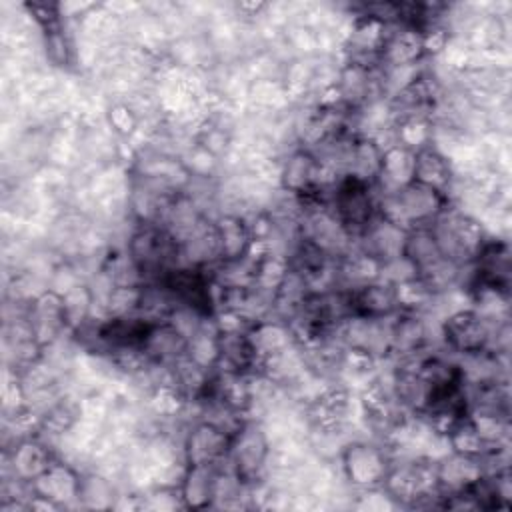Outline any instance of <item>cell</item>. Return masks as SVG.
Here are the masks:
<instances>
[{"mask_svg": "<svg viewBox=\"0 0 512 512\" xmlns=\"http://www.w3.org/2000/svg\"><path fill=\"white\" fill-rule=\"evenodd\" d=\"M450 204L448 194L418 180H410L394 192L378 194V214L404 230L430 226Z\"/></svg>", "mask_w": 512, "mask_h": 512, "instance_id": "obj_1", "label": "cell"}, {"mask_svg": "<svg viewBox=\"0 0 512 512\" xmlns=\"http://www.w3.org/2000/svg\"><path fill=\"white\" fill-rule=\"evenodd\" d=\"M272 444L262 422L248 420L234 436L226 464L248 486H256L270 470Z\"/></svg>", "mask_w": 512, "mask_h": 512, "instance_id": "obj_2", "label": "cell"}, {"mask_svg": "<svg viewBox=\"0 0 512 512\" xmlns=\"http://www.w3.org/2000/svg\"><path fill=\"white\" fill-rule=\"evenodd\" d=\"M342 474L358 490L382 488L392 466V454L384 442L350 440L340 450Z\"/></svg>", "mask_w": 512, "mask_h": 512, "instance_id": "obj_3", "label": "cell"}, {"mask_svg": "<svg viewBox=\"0 0 512 512\" xmlns=\"http://www.w3.org/2000/svg\"><path fill=\"white\" fill-rule=\"evenodd\" d=\"M496 322L498 320L486 318L472 306L460 308L440 320V338L452 354H460L462 358L490 352Z\"/></svg>", "mask_w": 512, "mask_h": 512, "instance_id": "obj_4", "label": "cell"}, {"mask_svg": "<svg viewBox=\"0 0 512 512\" xmlns=\"http://www.w3.org/2000/svg\"><path fill=\"white\" fill-rule=\"evenodd\" d=\"M232 436L206 420H194L182 438L184 464H218L228 458Z\"/></svg>", "mask_w": 512, "mask_h": 512, "instance_id": "obj_5", "label": "cell"}, {"mask_svg": "<svg viewBox=\"0 0 512 512\" xmlns=\"http://www.w3.org/2000/svg\"><path fill=\"white\" fill-rule=\"evenodd\" d=\"M348 296H350L352 316L390 318L398 310H402L396 286L382 278L348 288Z\"/></svg>", "mask_w": 512, "mask_h": 512, "instance_id": "obj_6", "label": "cell"}, {"mask_svg": "<svg viewBox=\"0 0 512 512\" xmlns=\"http://www.w3.org/2000/svg\"><path fill=\"white\" fill-rule=\"evenodd\" d=\"M80 482V472L62 458H56L52 466L32 482V492L56 506H64L66 502H78Z\"/></svg>", "mask_w": 512, "mask_h": 512, "instance_id": "obj_7", "label": "cell"}, {"mask_svg": "<svg viewBox=\"0 0 512 512\" xmlns=\"http://www.w3.org/2000/svg\"><path fill=\"white\" fill-rule=\"evenodd\" d=\"M224 462L218 464H186L178 482V494L186 508H206L214 504L216 482Z\"/></svg>", "mask_w": 512, "mask_h": 512, "instance_id": "obj_8", "label": "cell"}, {"mask_svg": "<svg viewBox=\"0 0 512 512\" xmlns=\"http://www.w3.org/2000/svg\"><path fill=\"white\" fill-rule=\"evenodd\" d=\"M414 180L450 196L456 172L450 158L430 142L414 150Z\"/></svg>", "mask_w": 512, "mask_h": 512, "instance_id": "obj_9", "label": "cell"}, {"mask_svg": "<svg viewBox=\"0 0 512 512\" xmlns=\"http://www.w3.org/2000/svg\"><path fill=\"white\" fill-rule=\"evenodd\" d=\"M220 262H234L248 256L252 234L242 214H218L214 218Z\"/></svg>", "mask_w": 512, "mask_h": 512, "instance_id": "obj_10", "label": "cell"}, {"mask_svg": "<svg viewBox=\"0 0 512 512\" xmlns=\"http://www.w3.org/2000/svg\"><path fill=\"white\" fill-rule=\"evenodd\" d=\"M402 256L412 264V268L418 272L434 266L436 262H440L444 256L440 254V248L434 240V234L430 230V226L424 228H412L406 232V240H404V250Z\"/></svg>", "mask_w": 512, "mask_h": 512, "instance_id": "obj_11", "label": "cell"}]
</instances>
